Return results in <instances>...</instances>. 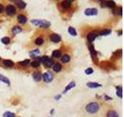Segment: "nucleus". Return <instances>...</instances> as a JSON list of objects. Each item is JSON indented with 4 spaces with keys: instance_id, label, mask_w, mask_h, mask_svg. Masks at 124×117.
<instances>
[{
    "instance_id": "1",
    "label": "nucleus",
    "mask_w": 124,
    "mask_h": 117,
    "mask_svg": "<svg viewBox=\"0 0 124 117\" xmlns=\"http://www.w3.org/2000/svg\"><path fill=\"white\" fill-rule=\"evenodd\" d=\"M85 109L87 113H89L90 114L96 113L99 110V105L97 102H92V103H89L86 106Z\"/></svg>"
},
{
    "instance_id": "2",
    "label": "nucleus",
    "mask_w": 124,
    "mask_h": 117,
    "mask_svg": "<svg viewBox=\"0 0 124 117\" xmlns=\"http://www.w3.org/2000/svg\"><path fill=\"white\" fill-rule=\"evenodd\" d=\"M33 25L40 27H49L50 26V23L46 20H33L31 21Z\"/></svg>"
},
{
    "instance_id": "3",
    "label": "nucleus",
    "mask_w": 124,
    "mask_h": 117,
    "mask_svg": "<svg viewBox=\"0 0 124 117\" xmlns=\"http://www.w3.org/2000/svg\"><path fill=\"white\" fill-rule=\"evenodd\" d=\"M42 78L43 80V81L46 82V83H49V82H51L53 78V76L51 73L50 72H47L45 73V74H43L42 75Z\"/></svg>"
},
{
    "instance_id": "4",
    "label": "nucleus",
    "mask_w": 124,
    "mask_h": 117,
    "mask_svg": "<svg viewBox=\"0 0 124 117\" xmlns=\"http://www.w3.org/2000/svg\"><path fill=\"white\" fill-rule=\"evenodd\" d=\"M6 13L9 16H13L16 13V8L12 5H9V6H6Z\"/></svg>"
},
{
    "instance_id": "5",
    "label": "nucleus",
    "mask_w": 124,
    "mask_h": 117,
    "mask_svg": "<svg viewBox=\"0 0 124 117\" xmlns=\"http://www.w3.org/2000/svg\"><path fill=\"white\" fill-rule=\"evenodd\" d=\"M99 35V33L97 32V31H92V32H90L88 35V40L90 42H92L95 39L97 38V36Z\"/></svg>"
},
{
    "instance_id": "6",
    "label": "nucleus",
    "mask_w": 124,
    "mask_h": 117,
    "mask_svg": "<svg viewBox=\"0 0 124 117\" xmlns=\"http://www.w3.org/2000/svg\"><path fill=\"white\" fill-rule=\"evenodd\" d=\"M98 13V10L96 9H87L85 11V14L87 16H95L97 15Z\"/></svg>"
},
{
    "instance_id": "7",
    "label": "nucleus",
    "mask_w": 124,
    "mask_h": 117,
    "mask_svg": "<svg viewBox=\"0 0 124 117\" xmlns=\"http://www.w3.org/2000/svg\"><path fill=\"white\" fill-rule=\"evenodd\" d=\"M50 39L53 42L57 43L60 41V35H57V34H52V35L50 36Z\"/></svg>"
},
{
    "instance_id": "8",
    "label": "nucleus",
    "mask_w": 124,
    "mask_h": 117,
    "mask_svg": "<svg viewBox=\"0 0 124 117\" xmlns=\"http://www.w3.org/2000/svg\"><path fill=\"white\" fill-rule=\"evenodd\" d=\"M103 6H106L108 7H110V8H113V7L116 6V3L113 0H107L105 2V3L103 4Z\"/></svg>"
},
{
    "instance_id": "9",
    "label": "nucleus",
    "mask_w": 124,
    "mask_h": 117,
    "mask_svg": "<svg viewBox=\"0 0 124 117\" xmlns=\"http://www.w3.org/2000/svg\"><path fill=\"white\" fill-rule=\"evenodd\" d=\"M33 78L35 81H40L41 80V78H42V74H41L40 72H35V73H33Z\"/></svg>"
},
{
    "instance_id": "10",
    "label": "nucleus",
    "mask_w": 124,
    "mask_h": 117,
    "mask_svg": "<svg viewBox=\"0 0 124 117\" xmlns=\"http://www.w3.org/2000/svg\"><path fill=\"white\" fill-rule=\"evenodd\" d=\"M16 3L19 9H25L26 4L24 2L23 0H16Z\"/></svg>"
},
{
    "instance_id": "11",
    "label": "nucleus",
    "mask_w": 124,
    "mask_h": 117,
    "mask_svg": "<svg viewBox=\"0 0 124 117\" xmlns=\"http://www.w3.org/2000/svg\"><path fill=\"white\" fill-rule=\"evenodd\" d=\"M61 6L64 9H69L71 7V2L69 0H64V1L62 2Z\"/></svg>"
},
{
    "instance_id": "12",
    "label": "nucleus",
    "mask_w": 124,
    "mask_h": 117,
    "mask_svg": "<svg viewBox=\"0 0 124 117\" xmlns=\"http://www.w3.org/2000/svg\"><path fill=\"white\" fill-rule=\"evenodd\" d=\"M0 81L3 82L4 84H6L7 85L10 84V81H9V80L6 77L3 76L2 74H0Z\"/></svg>"
},
{
    "instance_id": "13",
    "label": "nucleus",
    "mask_w": 124,
    "mask_h": 117,
    "mask_svg": "<svg viewBox=\"0 0 124 117\" xmlns=\"http://www.w3.org/2000/svg\"><path fill=\"white\" fill-rule=\"evenodd\" d=\"M87 86L90 88H98V87H102L101 84H97V83H89V84H87Z\"/></svg>"
},
{
    "instance_id": "14",
    "label": "nucleus",
    "mask_w": 124,
    "mask_h": 117,
    "mask_svg": "<svg viewBox=\"0 0 124 117\" xmlns=\"http://www.w3.org/2000/svg\"><path fill=\"white\" fill-rule=\"evenodd\" d=\"M74 86H75V83H74V81H71L70 84L67 85V86L66 87V88H65V90L64 91V92L63 93H66L67 91H68L69 90H71V88H73V87H74Z\"/></svg>"
},
{
    "instance_id": "15",
    "label": "nucleus",
    "mask_w": 124,
    "mask_h": 117,
    "mask_svg": "<svg viewBox=\"0 0 124 117\" xmlns=\"http://www.w3.org/2000/svg\"><path fill=\"white\" fill-rule=\"evenodd\" d=\"M17 20H18L19 23H26V17L25 16H23V15H19L17 16Z\"/></svg>"
},
{
    "instance_id": "16",
    "label": "nucleus",
    "mask_w": 124,
    "mask_h": 117,
    "mask_svg": "<svg viewBox=\"0 0 124 117\" xmlns=\"http://www.w3.org/2000/svg\"><path fill=\"white\" fill-rule=\"evenodd\" d=\"M13 64H14L13 62V61H11V60H9V59L3 60V65L5 66H6V67H11V66H13Z\"/></svg>"
},
{
    "instance_id": "17",
    "label": "nucleus",
    "mask_w": 124,
    "mask_h": 117,
    "mask_svg": "<svg viewBox=\"0 0 124 117\" xmlns=\"http://www.w3.org/2000/svg\"><path fill=\"white\" fill-rule=\"evenodd\" d=\"M107 117H119V115L116 111L111 110V111L108 112V113H107Z\"/></svg>"
},
{
    "instance_id": "18",
    "label": "nucleus",
    "mask_w": 124,
    "mask_h": 117,
    "mask_svg": "<svg viewBox=\"0 0 124 117\" xmlns=\"http://www.w3.org/2000/svg\"><path fill=\"white\" fill-rule=\"evenodd\" d=\"M70 59H71V58H70L68 55H63L61 58V62L64 63H67L69 62Z\"/></svg>"
},
{
    "instance_id": "19",
    "label": "nucleus",
    "mask_w": 124,
    "mask_h": 117,
    "mask_svg": "<svg viewBox=\"0 0 124 117\" xmlns=\"http://www.w3.org/2000/svg\"><path fill=\"white\" fill-rule=\"evenodd\" d=\"M21 31H22L21 27H18V26L14 27L13 28V33L14 34V35H17V34L20 33Z\"/></svg>"
},
{
    "instance_id": "20",
    "label": "nucleus",
    "mask_w": 124,
    "mask_h": 117,
    "mask_svg": "<svg viewBox=\"0 0 124 117\" xmlns=\"http://www.w3.org/2000/svg\"><path fill=\"white\" fill-rule=\"evenodd\" d=\"M53 70H54V72H56V73H58V72H60V70H61V66H60V64H55L54 66H53Z\"/></svg>"
},
{
    "instance_id": "21",
    "label": "nucleus",
    "mask_w": 124,
    "mask_h": 117,
    "mask_svg": "<svg viewBox=\"0 0 124 117\" xmlns=\"http://www.w3.org/2000/svg\"><path fill=\"white\" fill-rule=\"evenodd\" d=\"M39 54H40V51H39L38 49L33 50L32 52H30V55L32 57H37Z\"/></svg>"
},
{
    "instance_id": "22",
    "label": "nucleus",
    "mask_w": 124,
    "mask_h": 117,
    "mask_svg": "<svg viewBox=\"0 0 124 117\" xmlns=\"http://www.w3.org/2000/svg\"><path fill=\"white\" fill-rule=\"evenodd\" d=\"M52 55L53 57H55V58H60V56H61V53H60V51L55 50V51H53V52Z\"/></svg>"
},
{
    "instance_id": "23",
    "label": "nucleus",
    "mask_w": 124,
    "mask_h": 117,
    "mask_svg": "<svg viewBox=\"0 0 124 117\" xmlns=\"http://www.w3.org/2000/svg\"><path fill=\"white\" fill-rule=\"evenodd\" d=\"M49 60H50V58L47 56V55H44V56H42L40 58V61L43 63V65H45Z\"/></svg>"
},
{
    "instance_id": "24",
    "label": "nucleus",
    "mask_w": 124,
    "mask_h": 117,
    "mask_svg": "<svg viewBox=\"0 0 124 117\" xmlns=\"http://www.w3.org/2000/svg\"><path fill=\"white\" fill-rule=\"evenodd\" d=\"M68 32H69L70 35H71L72 36L77 35V32H76V31H75V29L71 27H70L68 28Z\"/></svg>"
},
{
    "instance_id": "25",
    "label": "nucleus",
    "mask_w": 124,
    "mask_h": 117,
    "mask_svg": "<svg viewBox=\"0 0 124 117\" xmlns=\"http://www.w3.org/2000/svg\"><path fill=\"white\" fill-rule=\"evenodd\" d=\"M3 117H16V115L11 112H6L3 114Z\"/></svg>"
},
{
    "instance_id": "26",
    "label": "nucleus",
    "mask_w": 124,
    "mask_h": 117,
    "mask_svg": "<svg viewBox=\"0 0 124 117\" xmlns=\"http://www.w3.org/2000/svg\"><path fill=\"white\" fill-rule=\"evenodd\" d=\"M43 43V39L42 38H37L35 40V44L36 45H42V44Z\"/></svg>"
},
{
    "instance_id": "27",
    "label": "nucleus",
    "mask_w": 124,
    "mask_h": 117,
    "mask_svg": "<svg viewBox=\"0 0 124 117\" xmlns=\"http://www.w3.org/2000/svg\"><path fill=\"white\" fill-rule=\"evenodd\" d=\"M111 33L110 30H103L100 33H99V35H108Z\"/></svg>"
},
{
    "instance_id": "28",
    "label": "nucleus",
    "mask_w": 124,
    "mask_h": 117,
    "mask_svg": "<svg viewBox=\"0 0 124 117\" xmlns=\"http://www.w3.org/2000/svg\"><path fill=\"white\" fill-rule=\"evenodd\" d=\"M2 42L5 44V45H8V44L10 42V39L8 37H4L2 38Z\"/></svg>"
},
{
    "instance_id": "29",
    "label": "nucleus",
    "mask_w": 124,
    "mask_h": 117,
    "mask_svg": "<svg viewBox=\"0 0 124 117\" xmlns=\"http://www.w3.org/2000/svg\"><path fill=\"white\" fill-rule=\"evenodd\" d=\"M123 91H122V87H117V91H116V94H117V96H119L120 98H122L123 97Z\"/></svg>"
},
{
    "instance_id": "30",
    "label": "nucleus",
    "mask_w": 124,
    "mask_h": 117,
    "mask_svg": "<svg viewBox=\"0 0 124 117\" xmlns=\"http://www.w3.org/2000/svg\"><path fill=\"white\" fill-rule=\"evenodd\" d=\"M31 66H32L33 67H38L39 66H40V62L39 61H33V62H31Z\"/></svg>"
},
{
    "instance_id": "31",
    "label": "nucleus",
    "mask_w": 124,
    "mask_h": 117,
    "mask_svg": "<svg viewBox=\"0 0 124 117\" xmlns=\"http://www.w3.org/2000/svg\"><path fill=\"white\" fill-rule=\"evenodd\" d=\"M30 60H29V59H26V60L22 61V62H20V64H21L22 66H28L29 64H30Z\"/></svg>"
},
{
    "instance_id": "32",
    "label": "nucleus",
    "mask_w": 124,
    "mask_h": 117,
    "mask_svg": "<svg viewBox=\"0 0 124 117\" xmlns=\"http://www.w3.org/2000/svg\"><path fill=\"white\" fill-rule=\"evenodd\" d=\"M93 69H92V68H88L87 70H85V73L87 74V75H90L92 74H93Z\"/></svg>"
},
{
    "instance_id": "33",
    "label": "nucleus",
    "mask_w": 124,
    "mask_h": 117,
    "mask_svg": "<svg viewBox=\"0 0 124 117\" xmlns=\"http://www.w3.org/2000/svg\"><path fill=\"white\" fill-rule=\"evenodd\" d=\"M52 65H53V62H52V60H50V59L49 61H48V62L45 64V66H47V67H50V66H52Z\"/></svg>"
},
{
    "instance_id": "34",
    "label": "nucleus",
    "mask_w": 124,
    "mask_h": 117,
    "mask_svg": "<svg viewBox=\"0 0 124 117\" xmlns=\"http://www.w3.org/2000/svg\"><path fill=\"white\" fill-rule=\"evenodd\" d=\"M3 10H4V6H2V4H0V13H1Z\"/></svg>"
},
{
    "instance_id": "35",
    "label": "nucleus",
    "mask_w": 124,
    "mask_h": 117,
    "mask_svg": "<svg viewBox=\"0 0 124 117\" xmlns=\"http://www.w3.org/2000/svg\"><path fill=\"white\" fill-rule=\"evenodd\" d=\"M70 2H73V1H74V0H69Z\"/></svg>"
},
{
    "instance_id": "36",
    "label": "nucleus",
    "mask_w": 124,
    "mask_h": 117,
    "mask_svg": "<svg viewBox=\"0 0 124 117\" xmlns=\"http://www.w3.org/2000/svg\"><path fill=\"white\" fill-rule=\"evenodd\" d=\"M99 1H102V0H99Z\"/></svg>"
}]
</instances>
